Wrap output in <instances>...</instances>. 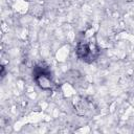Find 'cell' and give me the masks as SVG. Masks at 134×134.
<instances>
[{"mask_svg": "<svg viewBox=\"0 0 134 134\" xmlns=\"http://www.w3.org/2000/svg\"><path fill=\"white\" fill-rule=\"evenodd\" d=\"M98 47L95 40L91 38H86L85 40L81 41L76 47V54L77 57L85 61V62H92L98 57Z\"/></svg>", "mask_w": 134, "mask_h": 134, "instance_id": "cell-1", "label": "cell"}, {"mask_svg": "<svg viewBox=\"0 0 134 134\" xmlns=\"http://www.w3.org/2000/svg\"><path fill=\"white\" fill-rule=\"evenodd\" d=\"M35 79L37 84L44 90H49L52 87V81L51 77L49 75V72L45 69H39V71H37L35 73Z\"/></svg>", "mask_w": 134, "mask_h": 134, "instance_id": "cell-2", "label": "cell"}]
</instances>
